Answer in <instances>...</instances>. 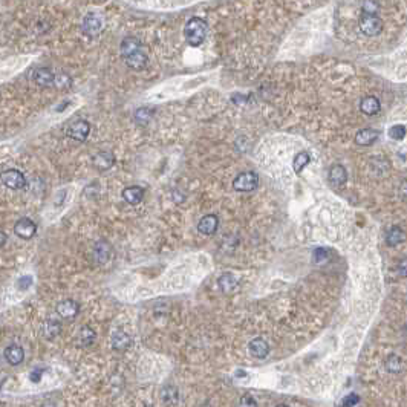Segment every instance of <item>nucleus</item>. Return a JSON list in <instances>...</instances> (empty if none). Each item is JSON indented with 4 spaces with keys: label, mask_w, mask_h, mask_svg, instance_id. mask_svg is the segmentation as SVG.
<instances>
[{
    "label": "nucleus",
    "mask_w": 407,
    "mask_h": 407,
    "mask_svg": "<svg viewBox=\"0 0 407 407\" xmlns=\"http://www.w3.org/2000/svg\"><path fill=\"white\" fill-rule=\"evenodd\" d=\"M346 179H348V173H346V168H344L343 165L335 164V165L331 167V170H329V181H331L332 185L341 187V185H344Z\"/></svg>",
    "instance_id": "14"
},
{
    "label": "nucleus",
    "mask_w": 407,
    "mask_h": 407,
    "mask_svg": "<svg viewBox=\"0 0 407 407\" xmlns=\"http://www.w3.org/2000/svg\"><path fill=\"white\" fill-rule=\"evenodd\" d=\"M327 256H329V251H327V249H326V248H323V246H320V248H316V249H314V260H316L317 263L325 262V260L327 259Z\"/></svg>",
    "instance_id": "30"
},
{
    "label": "nucleus",
    "mask_w": 407,
    "mask_h": 407,
    "mask_svg": "<svg viewBox=\"0 0 407 407\" xmlns=\"http://www.w3.org/2000/svg\"><path fill=\"white\" fill-rule=\"evenodd\" d=\"M124 61H126V65L133 69V71H141V69H144L146 65H147V54L144 52V49L141 48L138 49L136 52L130 54L129 57L124 58Z\"/></svg>",
    "instance_id": "9"
},
{
    "label": "nucleus",
    "mask_w": 407,
    "mask_h": 407,
    "mask_svg": "<svg viewBox=\"0 0 407 407\" xmlns=\"http://www.w3.org/2000/svg\"><path fill=\"white\" fill-rule=\"evenodd\" d=\"M34 81L40 86H49L55 81V75L46 68H41V69H37L36 74H34Z\"/></svg>",
    "instance_id": "21"
},
{
    "label": "nucleus",
    "mask_w": 407,
    "mask_h": 407,
    "mask_svg": "<svg viewBox=\"0 0 407 407\" xmlns=\"http://www.w3.org/2000/svg\"><path fill=\"white\" fill-rule=\"evenodd\" d=\"M141 48H143V46H141V43H139L138 39H135V37H126V39L121 41V55L126 58V57H129L130 54L136 52Z\"/></svg>",
    "instance_id": "20"
},
{
    "label": "nucleus",
    "mask_w": 407,
    "mask_h": 407,
    "mask_svg": "<svg viewBox=\"0 0 407 407\" xmlns=\"http://www.w3.org/2000/svg\"><path fill=\"white\" fill-rule=\"evenodd\" d=\"M41 373H43V370H33L29 373V380L33 381V383H39L40 380H41Z\"/></svg>",
    "instance_id": "35"
},
{
    "label": "nucleus",
    "mask_w": 407,
    "mask_h": 407,
    "mask_svg": "<svg viewBox=\"0 0 407 407\" xmlns=\"http://www.w3.org/2000/svg\"><path fill=\"white\" fill-rule=\"evenodd\" d=\"M360 109H362V112L366 114V115H375L380 112V101L377 97H365L362 101H360Z\"/></svg>",
    "instance_id": "15"
},
{
    "label": "nucleus",
    "mask_w": 407,
    "mask_h": 407,
    "mask_svg": "<svg viewBox=\"0 0 407 407\" xmlns=\"http://www.w3.org/2000/svg\"><path fill=\"white\" fill-rule=\"evenodd\" d=\"M5 241H6V234L2 233V245H5Z\"/></svg>",
    "instance_id": "38"
},
{
    "label": "nucleus",
    "mask_w": 407,
    "mask_h": 407,
    "mask_svg": "<svg viewBox=\"0 0 407 407\" xmlns=\"http://www.w3.org/2000/svg\"><path fill=\"white\" fill-rule=\"evenodd\" d=\"M236 375H238V377H245L246 373H245V372H244V373H242V372H236Z\"/></svg>",
    "instance_id": "39"
},
{
    "label": "nucleus",
    "mask_w": 407,
    "mask_h": 407,
    "mask_svg": "<svg viewBox=\"0 0 407 407\" xmlns=\"http://www.w3.org/2000/svg\"><path fill=\"white\" fill-rule=\"evenodd\" d=\"M406 133H407V130H406V127L403 126V124H397V126L389 129V136L394 138V139H403L406 136Z\"/></svg>",
    "instance_id": "28"
},
{
    "label": "nucleus",
    "mask_w": 407,
    "mask_h": 407,
    "mask_svg": "<svg viewBox=\"0 0 407 407\" xmlns=\"http://www.w3.org/2000/svg\"><path fill=\"white\" fill-rule=\"evenodd\" d=\"M2 181H3V184L8 187V189H12V190H20V189H23L25 184H26V179H25L23 173H22V171H19V170H15V168L3 171Z\"/></svg>",
    "instance_id": "4"
},
{
    "label": "nucleus",
    "mask_w": 407,
    "mask_h": 407,
    "mask_svg": "<svg viewBox=\"0 0 407 407\" xmlns=\"http://www.w3.org/2000/svg\"><path fill=\"white\" fill-rule=\"evenodd\" d=\"M60 331H61V325H60V322H57L54 319L46 320L44 325H43V335H44V338H48V340L55 338L60 334Z\"/></svg>",
    "instance_id": "24"
},
{
    "label": "nucleus",
    "mask_w": 407,
    "mask_h": 407,
    "mask_svg": "<svg viewBox=\"0 0 407 407\" xmlns=\"http://www.w3.org/2000/svg\"><path fill=\"white\" fill-rule=\"evenodd\" d=\"M398 273L401 276H407V259L401 260V263L398 265Z\"/></svg>",
    "instance_id": "36"
},
{
    "label": "nucleus",
    "mask_w": 407,
    "mask_h": 407,
    "mask_svg": "<svg viewBox=\"0 0 407 407\" xmlns=\"http://www.w3.org/2000/svg\"><path fill=\"white\" fill-rule=\"evenodd\" d=\"M57 312L61 319L71 320L78 316V312H80V305H78L75 300H63L57 306Z\"/></svg>",
    "instance_id": "8"
},
{
    "label": "nucleus",
    "mask_w": 407,
    "mask_h": 407,
    "mask_svg": "<svg viewBox=\"0 0 407 407\" xmlns=\"http://www.w3.org/2000/svg\"><path fill=\"white\" fill-rule=\"evenodd\" d=\"M31 285H33V277L31 276H23L17 280V288L19 289H28Z\"/></svg>",
    "instance_id": "33"
},
{
    "label": "nucleus",
    "mask_w": 407,
    "mask_h": 407,
    "mask_svg": "<svg viewBox=\"0 0 407 407\" xmlns=\"http://www.w3.org/2000/svg\"><path fill=\"white\" fill-rule=\"evenodd\" d=\"M43 407H54L52 404H43Z\"/></svg>",
    "instance_id": "40"
},
{
    "label": "nucleus",
    "mask_w": 407,
    "mask_h": 407,
    "mask_svg": "<svg viewBox=\"0 0 407 407\" xmlns=\"http://www.w3.org/2000/svg\"><path fill=\"white\" fill-rule=\"evenodd\" d=\"M406 241V233L400 228V227H394L390 228L386 234V242L390 246H397L400 244H403Z\"/></svg>",
    "instance_id": "22"
},
{
    "label": "nucleus",
    "mask_w": 407,
    "mask_h": 407,
    "mask_svg": "<svg viewBox=\"0 0 407 407\" xmlns=\"http://www.w3.org/2000/svg\"><path fill=\"white\" fill-rule=\"evenodd\" d=\"M5 358H6V362L12 366H17L23 362V358H25V352L20 346H17V344H11V346H8L5 349Z\"/></svg>",
    "instance_id": "12"
},
{
    "label": "nucleus",
    "mask_w": 407,
    "mask_h": 407,
    "mask_svg": "<svg viewBox=\"0 0 407 407\" xmlns=\"http://www.w3.org/2000/svg\"><path fill=\"white\" fill-rule=\"evenodd\" d=\"M259 184V176L254 171H245L233 181L234 190L238 192H253Z\"/></svg>",
    "instance_id": "3"
},
{
    "label": "nucleus",
    "mask_w": 407,
    "mask_h": 407,
    "mask_svg": "<svg viewBox=\"0 0 407 407\" xmlns=\"http://www.w3.org/2000/svg\"><path fill=\"white\" fill-rule=\"evenodd\" d=\"M217 217L214 214H207V216H204L199 224H198V230L199 233L202 234H207V236H210V234H214L216 230H217Z\"/></svg>",
    "instance_id": "11"
},
{
    "label": "nucleus",
    "mask_w": 407,
    "mask_h": 407,
    "mask_svg": "<svg viewBox=\"0 0 407 407\" xmlns=\"http://www.w3.org/2000/svg\"><path fill=\"white\" fill-rule=\"evenodd\" d=\"M217 285H219V288H221L222 292L230 294V292H233L234 289H236V286H238V279L234 277L233 274H230V273H225V274H222L221 277H219Z\"/></svg>",
    "instance_id": "19"
},
{
    "label": "nucleus",
    "mask_w": 407,
    "mask_h": 407,
    "mask_svg": "<svg viewBox=\"0 0 407 407\" xmlns=\"http://www.w3.org/2000/svg\"><path fill=\"white\" fill-rule=\"evenodd\" d=\"M309 161H311V156H309V153H306V152H300V153H297L295 155V158H294V161H292V168H294V171L295 173H300V171L309 164Z\"/></svg>",
    "instance_id": "25"
},
{
    "label": "nucleus",
    "mask_w": 407,
    "mask_h": 407,
    "mask_svg": "<svg viewBox=\"0 0 407 407\" xmlns=\"http://www.w3.org/2000/svg\"><path fill=\"white\" fill-rule=\"evenodd\" d=\"M360 29H362V33L366 36H377L381 33L383 23L377 17V14L363 12V15L360 17Z\"/></svg>",
    "instance_id": "2"
},
{
    "label": "nucleus",
    "mask_w": 407,
    "mask_h": 407,
    "mask_svg": "<svg viewBox=\"0 0 407 407\" xmlns=\"http://www.w3.org/2000/svg\"><path fill=\"white\" fill-rule=\"evenodd\" d=\"M377 9H378V5H377V2H373V0H366L363 3V12L377 14Z\"/></svg>",
    "instance_id": "32"
},
{
    "label": "nucleus",
    "mask_w": 407,
    "mask_h": 407,
    "mask_svg": "<svg viewBox=\"0 0 407 407\" xmlns=\"http://www.w3.org/2000/svg\"><path fill=\"white\" fill-rule=\"evenodd\" d=\"M248 349H249V354H251L253 357L256 358H265L268 354H270V346H268V343L265 341L263 338H254L249 341L248 344Z\"/></svg>",
    "instance_id": "10"
},
{
    "label": "nucleus",
    "mask_w": 407,
    "mask_h": 407,
    "mask_svg": "<svg viewBox=\"0 0 407 407\" xmlns=\"http://www.w3.org/2000/svg\"><path fill=\"white\" fill-rule=\"evenodd\" d=\"M36 231H37V225L28 217L20 219V221H17V224L14 225V233L22 239H31L36 234Z\"/></svg>",
    "instance_id": "5"
},
{
    "label": "nucleus",
    "mask_w": 407,
    "mask_h": 407,
    "mask_svg": "<svg viewBox=\"0 0 407 407\" xmlns=\"http://www.w3.org/2000/svg\"><path fill=\"white\" fill-rule=\"evenodd\" d=\"M130 343H132V340H130L129 334L122 332V331H118V332H115V334L112 335V346H114V349H117V351H124V349H127V348L130 346Z\"/></svg>",
    "instance_id": "23"
},
{
    "label": "nucleus",
    "mask_w": 407,
    "mask_h": 407,
    "mask_svg": "<svg viewBox=\"0 0 407 407\" xmlns=\"http://www.w3.org/2000/svg\"><path fill=\"white\" fill-rule=\"evenodd\" d=\"M277 407H288V406H285V404H280V406H277Z\"/></svg>",
    "instance_id": "41"
},
{
    "label": "nucleus",
    "mask_w": 407,
    "mask_h": 407,
    "mask_svg": "<svg viewBox=\"0 0 407 407\" xmlns=\"http://www.w3.org/2000/svg\"><path fill=\"white\" fill-rule=\"evenodd\" d=\"M90 132V126H89V122L84 121V120H78L75 121L74 124H71L69 129H68V135L77 141H84L87 138Z\"/></svg>",
    "instance_id": "7"
},
{
    "label": "nucleus",
    "mask_w": 407,
    "mask_h": 407,
    "mask_svg": "<svg viewBox=\"0 0 407 407\" xmlns=\"http://www.w3.org/2000/svg\"><path fill=\"white\" fill-rule=\"evenodd\" d=\"M238 407H257V403L254 401V398H253V397L245 395V397H242V398H241V401H239Z\"/></svg>",
    "instance_id": "34"
},
{
    "label": "nucleus",
    "mask_w": 407,
    "mask_h": 407,
    "mask_svg": "<svg viewBox=\"0 0 407 407\" xmlns=\"http://www.w3.org/2000/svg\"><path fill=\"white\" fill-rule=\"evenodd\" d=\"M378 138V132L373 129H363L360 130L355 136V143L358 146H370L373 144Z\"/></svg>",
    "instance_id": "17"
},
{
    "label": "nucleus",
    "mask_w": 407,
    "mask_h": 407,
    "mask_svg": "<svg viewBox=\"0 0 407 407\" xmlns=\"http://www.w3.org/2000/svg\"><path fill=\"white\" fill-rule=\"evenodd\" d=\"M115 163V158L111 152H100L95 155V158H93V164L98 170H109Z\"/></svg>",
    "instance_id": "18"
},
{
    "label": "nucleus",
    "mask_w": 407,
    "mask_h": 407,
    "mask_svg": "<svg viewBox=\"0 0 407 407\" xmlns=\"http://www.w3.org/2000/svg\"><path fill=\"white\" fill-rule=\"evenodd\" d=\"M122 198L126 202L132 204V205H136L144 198V189H141L138 185L133 187H127V189L122 190Z\"/></svg>",
    "instance_id": "13"
},
{
    "label": "nucleus",
    "mask_w": 407,
    "mask_h": 407,
    "mask_svg": "<svg viewBox=\"0 0 407 407\" xmlns=\"http://www.w3.org/2000/svg\"><path fill=\"white\" fill-rule=\"evenodd\" d=\"M358 401H360L358 395H355V394H349V395H346V397L343 398L341 406H343V407H354V406H357V404H358Z\"/></svg>",
    "instance_id": "31"
},
{
    "label": "nucleus",
    "mask_w": 407,
    "mask_h": 407,
    "mask_svg": "<svg viewBox=\"0 0 407 407\" xmlns=\"http://www.w3.org/2000/svg\"><path fill=\"white\" fill-rule=\"evenodd\" d=\"M386 369L392 373H400L404 369V362L398 355H390L386 360Z\"/></svg>",
    "instance_id": "26"
},
{
    "label": "nucleus",
    "mask_w": 407,
    "mask_h": 407,
    "mask_svg": "<svg viewBox=\"0 0 407 407\" xmlns=\"http://www.w3.org/2000/svg\"><path fill=\"white\" fill-rule=\"evenodd\" d=\"M95 338H97V334H95V331L92 329V327H89V326L81 327V331H80V343L83 344V346H92L93 341H95Z\"/></svg>",
    "instance_id": "27"
},
{
    "label": "nucleus",
    "mask_w": 407,
    "mask_h": 407,
    "mask_svg": "<svg viewBox=\"0 0 407 407\" xmlns=\"http://www.w3.org/2000/svg\"><path fill=\"white\" fill-rule=\"evenodd\" d=\"M101 28H103V20H101V17H100L98 14L89 12L86 17H84V20H83V31H84L87 36L93 37L95 34L100 33Z\"/></svg>",
    "instance_id": "6"
},
{
    "label": "nucleus",
    "mask_w": 407,
    "mask_h": 407,
    "mask_svg": "<svg viewBox=\"0 0 407 407\" xmlns=\"http://www.w3.org/2000/svg\"><path fill=\"white\" fill-rule=\"evenodd\" d=\"M184 37L190 46H201L207 37V23L201 17H193L184 28Z\"/></svg>",
    "instance_id": "1"
},
{
    "label": "nucleus",
    "mask_w": 407,
    "mask_h": 407,
    "mask_svg": "<svg viewBox=\"0 0 407 407\" xmlns=\"http://www.w3.org/2000/svg\"><path fill=\"white\" fill-rule=\"evenodd\" d=\"M150 118H152V111H150V109H146V107L138 109L136 114H135V120H136L138 122H141V124L147 122Z\"/></svg>",
    "instance_id": "29"
},
{
    "label": "nucleus",
    "mask_w": 407,
    "mask_h": 407,
    "mask_svg": "<svg viewBox=\"0 0 407 407\" xmlns=\"http://www.w3.org/2000/svg\"><path fill=\"white\" fill-rule=\"evenodd\" d=\"M111 253H112L111 245L104 241L98 242L95 245V248H93V257H95V260L98 263H106L109 259H111Z\"/></svg>",
    "instance_id": "16"
},
{
    "label": "nucleus",
    "mask_w": 407,
    "mask_h": 407,
    "mask_svg": "<svg viewBox=\"0 0 407 407\" xmlns=\"http://www.w3.org/2000/svg\"><path fill=\"white\" fill-rule=\"evenodd\" d=\"M401 195H403V196H407V181L403 182V185H401Z\"/></svg>",
    "instance_id": "37"
}]
</instances>
